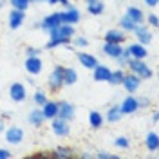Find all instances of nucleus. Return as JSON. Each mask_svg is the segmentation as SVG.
<instances>
[{
	"label": "nucleus",
	"instance_id": "f257e3e1",
	"mask_svg": "<svg viewBox=\"0 0 159 159\" xmlns=\"http://www.w3.org/2000/svg\"><path fill=\"white\" fill-rule=\"evenodd\" d=\"M49 33V42L45 43V49H54L60 45H69L72 36H74V25L70 24H60L58 27H52Z\"/></svg>",
	"mask_w": 159,
	"mask_h": 159
},
{
	"label": "nucleus",
	"instance_id": "f03ea898",
	"mask_svg": "<svg viewBox=\"0 0 159 159\" xmlns=\"http://www.w3.org/2000/svg\"><path fill=\"white\" fill-rule=\"evenodd\" d=\"M127 69L130 72H134V74H138L141 80H150L154 76V70L147 65V61L145 60H139V58H130L127 61Z\"/></svg>",
	"mask_w": 159,
	"mask_h": 159
},
{
	"label": "nucleus",
	"instance_id": "7ed1b4c3",
	"mask_svg": "<svg viewBox=\"0 0 159 159\" xmlns=\"http://www.w3.org/2000/svg\"><path fill=\"white\" fill-rule=\"evenodd\" d=\"M60 24H63V22H61V11H54V13L47 15V16H43L42 22L34 24V27H36V29H43L47 33V31H51L52 27H58Z\"/></svg>",
	"mask_w": 159,
	"mask_h": 159
},
{
	"label": "nucleus",
	"instance_id": "20e7f679",
	"mask_svg": "<svg viewBox=\"0 0 159 159\" xmlns=\"http://www.w3.org/2000/svg\"><path fill=\"white\" fill-rule=\"evenodd\" d=\"M63 70H65L63 65H56V67L52 69V72H51V76H49L51 92H58V90L63 87Z\"/></svg>",
	"mask_w": 159,
	"mask_h": 159
},
{
	"label": "nucleus",
	"instance_id": "39448f33",
	"mask_svg": "<svg viewBox=\"0 0 159 159\" xmlns=\"http://www.w3.org/2000/svg\"><path fill=\"white\" fill-rule=\"evenodd\" d=\"M141 81L143 80L139 78L138 74H134V72H125V78L121 81V85H123V89L127 90L129 94H136L141 87Z\"/></svg>",
	"mask_w": 159,
	"mask_h": 159
},
{
	"label": "nucleus",
	"instance_id": "423d86ee",
	"mask_svg": "<svg viewBox=\"0 0 159 159\" xmlns=\"http://www.w3.org/2000/svg\"><path fill=\"white\" fill-rule=\"evenodd\" d=\"M51 129L58 138H67L70 134V121H65V119L56 116V118L51 119Z\"/></svg>",
	"mask_w": 159,
	"mask_h": 159
},
{
	"label": "nucleus",
	"instance_id": "0eeeda50",
	"mask_svg": "<svg viewBox=\"0 0 159 159\" xmlns=\"http://www.w3.org/2000/svg\"><path fill=\"white\" fill-rule=\"evenodd\" d=\"M24 67H25V70H27V74L36 76V74H40L42 69H43V61H42V58H40V54H34V56H25Z\"/></svg>",
	"mask_w": 159,
	"mask_h": 159
},
{
	"label": "nucleus",
	"instance_id": "6e6552de",
	"mask_svg": "<svg viewBox=\"0 0 159 159\" xmlns=\"http://www.w3.org/2000/svg\"><path fill=\"white\" fill-rule=\"evenodd\" d=\"M119 110H121V114L123 116H132V114H136L139 110V105H138V96H134V94H129L127 98L123 99L121 103H119Z\"/></svg>",
	"mask_w": 159,
	"mask_h": 159
},
{
	"label": "nucleus",
	"instance_id": "1a4fd4ad",
	"mask_svg": "<svg viewBox=\"0 0 159 159\" xmlns=\"http://www.w3.org/2000/svg\"><path fill=\"white\" fill-rule=\"evenodd\" d=\"M9 98H11V101H15V103L25 101V98H27V89H25V85L20 83V81L11 83L9 85Z\"/></svg>",
	"mask_w": 159,
	"mask_h": 159
},
{
	"label": "nucleus",
	"instance_id": "9d476101",
	"mask_svg": "<svg viewBox=\"0 0 159 159\" xmlns=\"http://www.w3.org/2000/svg\"><path fill=\"white\" fill-rule=\"evenodd\" d=\"M80 20H81V13L78 7H74L72 4H69L65 9L61 11V22L63 24H70V25H76Z\"/></svg>",
	"mask_w": 159,
	"mask_h": 159
},
{
	"label": "nucleus",
	"instance_id": "9b49d317",
	"mask_svg": "<svg viewBox=\"0 0 159 159\" xmlns=\"http://www.w3.org/2000/svg\"><path fill=\"white\" fill-rule=\"evenodd\" d=\"M76 116V107L69 101H58V118L65 121H72Z\"/></svg>",
	"mask_w": 159,
	"mask_h": 159
},
{
	"label": "nucleus",
	"instance_id": "f8f14e48",
	"mask_svg": "<svg viewBox=\"0 0 159 159\" xmlns=\"http://www.w3.org/2000/svg\"><path fill=\"white\" fill-rule=\"evenodd\" d=\"M4 136L9 145H20L24 141V130L20 127H9L7 130H4Z\"/></svg>",
	"mask_w": 159,
	"mask_h": 159
},
{
	"label": "nucleus",
	"instance_id": "ddd939ff",
	"mask_svg": "<svg viewBox=\"0 0 159 159\" xmlns=\"http://www.w3.org/2000/svg\"><path fill=\"white\" fill-rule=\"evenodd\" d=\"M24 20H25V11H20V9H13L11 7V13H9V29L16 31L18 27H22V24H24Z\"/></svg>",
	"mask_w": 159,
	"mask_h": 159
},
{
	"label": "nucleus",
	"instance_id": "4468645a",
	"mask_svg": "<svg viewBox=\"0 0 159 159\" xmlns=\"http://www.w3.org/2000/svg\"><path fill=\"white\" fill-rule=\"evenodd\" d=\"M125 49L121 43H112V42H103V45H101V52L105 54V56H109V58L116 60L121 54V51Z\"/></svg>",
	"mask_w": 159,
	"mask_h": 159
},
{
	"label": "nucleus",
	"instance_id": "2eb2a0df",
	"mask_svg": "<svg viewBox=\"0 0 159 159\" xmlns=\"http://www.w3.org/2000/svg\"><path fill=\"white\" fill-rule=\"evenodd\" d=\"M40 110H42L45 121H51L52 118L58 116V101H51V99H47V101L40 107Z\"/></svg>",
	"mask_w": 159,
	"mask_h": 159
},
{
	"label": "nucleus",
	"instance_id": "dca6fc26",
	"mask_svg": "<svg viewBox=\"0 0 159 159\" xmlns=\"http://www.w3.org/2000/svg\"><path fill=\"white\" fill-rule=\"evenodd\" d=\"M127 33L123 29H109L103 36V42H112V43H125Z\"/></svg>",
	"mask_w": 159,
	"mask_h": 159
},
{
	"label": "nucleus",
	"instance_id": "f3484780",
	"mask_svg": "<svg viewBox=\"0 0 159 159\" xmlns=\"http://www.w3.org/2000/svg\"><path fill=\"white\" fill-rule=\"evenodd\" d=\"M127 51H129L130 58L145 60L147 56H148V51H147V47H145L143 43H139V42H134V43H130L129 47H127Z\"/></svg>",
	"mask_w": 159,
	"mask_h": 159
},
{
	"label": "nucleus",
	"instance_id": "a211bd4d",
	"mask_svg": "<svg viewBox=\"0 0 159 159\" xmlns=\"http://www.w3.org/2000/svg\"><path fill=\"white\" fill-rule=\"evenodd\" d=\"M134 34H136L138 42L143 43V45H148L150 42H152V31H148L147 25H143V24H139L138 27L134 29Z\"/></svg>",
	"mask_w": 159,
	"mask_h": 159
},
{
	"label": "nucleus",
	"instance_id": "6ab92c4d",
	"mask_svg": "<svg viewBox=\"0 0 159 159\" xmlns=\"http://www.w3.org/2000/svg\"><path fill=\"white\" fill-rule=\"evenodd\" d=\"M78 60H80V63H81L85 69H90V70L99 63V60L96 58L94 54H89V52H78Z\"/></svg>",
	"mask_w": 159,
	"mask_h": 159
},
{
	"label": "nucleus",
	"instance_id": "aec40b11",
	"mask_svg": "<svg viewBox=\"0 0 159 159\" xmlns=\"http://www.w3.org/2000/svg\"><path fill=\"white\" fill-rule=\"evenodd\" d=\"M110 70L107 65H101L98 63L94 69H92V78L96 80V81H109V76H110Z\"/></svg>",
	"mask_w": 159,
	"mask_h": 159
},
{
	"label": "nucleus",
	"instance_id": "412c9836",
	"mask_svg": "<svg viewBox=\"0 0 159 159\" xmlns=\"http://www.w3.org/2000/svg\"><path fill=\"white\" fill-rule=\"evenodd\" d=\"M47 156H51V157H54V159H69V157H74L76 152L72 148H69V147H56V148L52 150L51 154H47Z\"/></svg>",
	"mask_w": 159,
	"mask_h": 159
},
{
	"label": "nucleus",
	"instance_id": "4be33fe9",
	"mask_svg": "<svg viewBox=\"0 0 159 159\" xmlns=\"http://www.w3.org/2000/svg\"><path fill=\"white\" fill-rule=\"evenodd\" d=\"M27 121H29L31 127H42L43 123H45V118H43V114H42V110L40 109H34L29 112V116H27Z\"/></svg>",
	"mask_w": 159,
	"mask_h": 159
},
{
	"label": "nucleus",
	"instance_id": "5701e85b",
	"mask_svg": "<svg viewBox=\"0 0 159 159\" xmlns=\"http://www.w3.org/2000/svg\"><path fill=\"white\" fill-rule=\"evenodd\" d=\"M145 147L150 150V152H157L159 148V136L157 132H148L145 136Z\"/></svg>",
	"mask_w": 159,
	"mask_h": 159
},
{
	"label": "nucleus",
	"instance_id": "b1692460",
	"mask_svg": "<svg viewBox=\"0 0 159 159\" xmlns=\"http://www.w3.org/2000/svg\"><path fill=\"white\" fill-rule=\"evenodd\" d=\"M125 15H127L129 18H132L136 24H143V22H145V13L139 9V7H136V6H129Z\"/></svg>",
	"mask_w": 159,
	"mask_h": 159
},
{
	"label": "nucleus",
	"instance_id": "393cba45",
	"mask_svg": "<svg viewBox=\"0 0 159 159\" xmlns=\"http://www.w3.org/2000/svg\"><path fill=\"white\" fill-rule=\"evenodd\" d=\"M103 123H105V116H103L101 112H98V110L89 112V125L92 129H101Z\"/></svg>",
	"mask_w": 159,
	"mask_h": 159
},
{
	"label": "nucleus",
	"instance_id": "a878e982",
	"mask_svg": "<svg viewBox=\"0 0 159 159\" xmlns=\"http://www.w3.org/2000/svg\"><path fill=\"white\" fill-rule=\"evenodd\" d=\"M121 110H119V105H112L109 107L107 110V114H105V121H109V123H118L119 119H121Z\"/></svg>",
	"mask_w": 159,
	"mask_h": 159
},
{
	"label": "nucleus",
	"instance_id": "bb28decb",
	"mask_svg": "<svg viewBox=\"0 0 159 159\" xmlns=\"http://www.w3.org/2000/svg\"><path fill=\"white\" fill-rule=\"evenodd\" d=\"M78 81V72L74 67H65L63 70V85H74Z\"/></svg>",
	"mask_w": 159,
	"mask_h": 159
},
{
	"label": "nucleus",
	"instance_id": "cd10ccee",
	"mask_svg": "<svg viewBox=\"0 0 159 159\" xmlns=\"http://www.w3.org/2000/svg\"><path fill=\"white\" fill-rule=\"evenodd\" d=\"M87 11H89V15H92V16H99V15H103V11H105V4H103V0H96V2L87 4Z\"/></svg>",
	"mask_w": 159,
	"mask_h": 159
},
{
	"label": "nucleus",
	"instance_id": "c85d7f7f",
	"mask_svg": "<svg viewBox=\"0 0 159 159\" xmlns=\"http://www.w3.org/2000/svg\"><path fill=\"white\" fill-rule=\"evenodd\" d=\"M123 78H125V69H123V67H121V69H116V70H110V76H109V81H107V83L118 87V85H121Z\"/></svg>",
	"mask_w": 159,
	"mask_h": 159
},
{
	"label": "nucleus",
	"instance_id": "c756f323",
	"mask_svg": "<svg viewBox=\"0 0 159 159\" xmlns=\"http://www.w3.org/2000/svg\"><path fill=\"white\" fill-rule=\"evenodd\" d=\"M139 24H136L132 18H129L127 15L125 16H121V20H119V29H123V31H127V33H134V29L138 27Z\"/></svg>",
	"mask_w": 159,
	"mask_h": 159
},
{
	"label": "nucleus",
	"instance_id": "7c9ffc66",
	"mask_svg": "<svg viewBox=\"0 0 159 159\" xmlns=\"http://www.w3.org/2000/svg\"><path fill=\"white\" fill-rule=\"evenodd\" d=\"M11 7L13 9H20V11H25L31 6V0H9Z\"/></svg>",
	"mask_w": 159,
	"mask_h": 159
},
{
	"label": "nucleus",
	"instance_id": "2f4dec72",
	"mask_svg": "<svg viewBox=\"0 0 159 159\" xmlns=\"http://www.w3.org/2000/svg\"><path fill=\"white\" fill-rule=\"evenodd\" d=\"M47 99H49V98H47L45 90H36V92L33 94V101H34V103H36L38 107H42V105H43V103H45Z\"/></svg>",
	"mask_w": 159,
	"mask_h": 159
},
{
	"label": "nucleus",
	"instance_id": "473e14b6",
	"mask_svg": "<svg viewBox=\"0 0 159 159\" xmlns=\"http://www.w3.org/2000/svg\"><path fill=\"white\" fill-rule=\"evenodd\" d=\"M114 145H116L118 148H121V150H129L130 148V139L125 138V136H119V138L114 139Z\"/></svg>",
	"mask_w": 159,
	"mask_h": 159
},
{
	"label": "nucleus",
	"instance_id": "72a5a7b5",
	"mask_svg": "<svg viewBox=\"0 0 159 159\" xmlns=\"http://www.w3.org/2000/svg\"><path fill=\"white\" fill-rule=\"evenodd\" d=\"M72 45L74 47H78V49H83V47H87L89 45V40L85 38V36H72Z\"/></svg>",
	"mask_w": 159,
	"mask_h": 159
},
{
	"label": "nucleus",
	"instance_id": "f704fd0d",
	"mask_svg": "<svg viewBox=\"0 0 159 159\" xmlns=\"http://www.w3.org/2000/svg\"><path fill=\"white\" fill-rule=\"evenodd\" d=\"M130 60V54H129V51L127 49H123L121 51V54H119L118 58H116V61H118V65L119 67H127V61Z\"/></svg>",
	"mask_w": 159,
	"mask_h": 159
},
{
	"label": "nucleus",
	"instance_id": "c9c22d12",
	"mask_svg": "<svg viewBox=\"0 0 159 159\" xmlns=\"http://www.w3.org/2000/svg\"><path fill=\"white\" fill-rule=\"evenodd\" d=\"M96 157L98 159H116L118 156L116 154H110L107 150H99V152H96Z\"/></svg>",
	"mask_w": 159,
	"mask_h": 159
},
{
	"label": "nucleus",
	"instance_id": "e433bc0d",
	"mask_svg": "<svg viewBox=\"0 0 159 159\" xmlns=\"http://www.w3.org/2000/svg\"><path fill=\"white\" fill-rule=\"evenodd\" d=\"M147 22H148L152 27H157V25H159V18H157V15H156V13H150V15H147Z\"/></svg>",
	"mask_w": 159,
	"mask_h": 159
},
{
	"label": "nucleus",
	"instance_id": "4c0bfd02",
	"mask_svg": "<svg viewBox=\"0 0 159 159\" xmlns=\"http://www.w3.org/2000/svg\"><path fill=\"white\" fill-rule=\"evenodd\" d=\"M138 105H139V109H148L150 99L148 98H138Z\"/></svg>",
	"mask_w": 159,
	"mask_h": 159
},
{
	"label": "nucleus",
	"instance_id": "58836bf2",
	"mask_svg": "<svg viewBox=\"0 0 159 159\" xmlns=\"http://www.w3.org/2000/svg\"><path fill=\"white\" fill-rule=\"evenodd\" d=\"M34 54H40V49H36V47H25V56H34Z\"/></svg>",
	"mask_w": 159,
	"mask_h": 159
},
{
	"label": "nucleus",
	"instance_id": "ea45409f",
	"mask_svg": "<svg viewBox=\"0 0 159 159\" xmlns=\"http://www.w3.org/2000/svg\"><path fill=\"white\" fill-rule=\"evenodd\" d=\"M11 156H13V154H11L7 148H2V147H0V159H9Z\"/></svg>",
	"mask_w": 159,
	"mask_h": 159
},
{
	"label": "nucleus",
	"instance_id": "a19ab883",
	"mask_svg": "<svg viewBox=\"0 0 159 159\" xmlns=\"http://www.w3.org/2000/svg\"><path fill=\"white\" fill-rule=\"evenodd\" d=\"M157 2L159 0H145V4H147L148 7H157Z\"/></svg>",
	"mask_w": 159,
	"mask_h": 159
},
{
	"label": "nucleus",
	"instance_id": "79ce46f5",
	"mask_svg": "<svg viewBox=\"0 0 159 159\" xmlns=\"http://www.w3.org/2000/svg\"><path fill=\"white\" fill-rule=\"evenodd\" d=\"M80 156H81L83 159H90V157H92V154H90V152H81Z\"/></svg>",
	"mask_w": 159,
	"mask_h": 159
},
{
	"label": "nucleus",
	"instance_id": "37998d69",
	"mask_svg": "<svg viewBox=\"0 0 159 159\" xmlns=\"http://www.w3.org/2000/svg\"><path fill=\"white\" fill-rule=\"evenodd\" d=\"M157 121H159V114L154 112V114H152V123H157Z\"/></svg>",
	"mask_w": 159,
	"mask_h": 159
},
{
	"label": "nucleus",
	"instance_id": "c03bdc74",
	"mask_svg": "<svg viewBox=\"0 0 159 159\" xmlns=\"http://www.w3.org/2000/svg\"><path fill=\"white\" fill-rule=\"evenodd\" d=\"M58 4H61V6H65V7H67V6L70 4V0H58Z\"/></svg>",
	"mask_w": 159,
	"mask_h": 159
},
{
	"label": "nucleus",
	"instance_id": "a18cd8bd",
	"mask_svg": "<svg viewBox=\"0 0 159 159\" xmlns=\"http://www.w3.org/2000/svg\"><path fill=\"white\" fill-rule=\"evenodd\" d=\"M27 83H31V85H34V80H33V76H31V74L27 76Z\"/></svg>",
	"mask_w": 159,
	"mask_h": 159
},
{
	"label": "nucleus",
	"instance_id": "49530a36",
	"mask_svg": "<svg viewBox=\"0 0 159 159\" xmlns=\"http://www.w3.org/2000/svg\"><path fill=\"white\" fill-rule=\"evenodd\" d=\"M47 4H51V6H56V4H58V0H47Z\"/></svg>",
	"mask_w": 159,
	"mask_h": 159
},
{
	"label": "nucleus",
	"instance_id": "de8ad7c7",
	"mask_svg": "<svg viewBox=\"0 0 159 159\" xmlns=\"http://www.w3.org/2000/svg\"><path fill=\"white\" fill-rule=\"evenodd\" d=\"M42 2H47V0H31V4H42Z\"/></svg>",
	"mask_w": 159,
	"mask_h": 159
},
{
	"label": "nucleus",
	"instance_id": "09e8293b",
	"mask_svg": "<svg viewBox=\"0 0 159 159\" xmlns=\"http://www.w3.org/2000/svg\"><path fill=\"white\" fill-rule=\"evenodd\" d=\"M4 130H6V127H4V121L0 119V132H4Z\"/></svg>",
	"mask_w": 159,
	"mask_h": 159
},
{
	"label": "nucleus",
	"instance_id": "8fccbe9b",
	"mask_svg": "<svg viewBox=\"0 0 159 159\" xmlns=\"http://www.w3.org/2000/svg\"><path fill=\"white\" fill-rule=\"evenodd\" d=\"M90 2H96V0H85V4H90Z\"/></svg>",
	"mask_w": 159,
	"mask_h": 159
}]
</instances>
